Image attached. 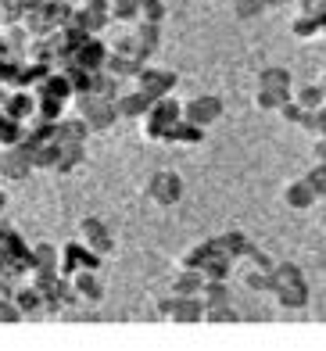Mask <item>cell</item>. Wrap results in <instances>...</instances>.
Masks as SVG:
<instances>
[{
	"instance_id": "cell-1",
	"label": "cell",
	"mask_w": 326,
	"mask_h": 351,
	"mask_svg": "<svg viewBox=\"0 0 326 351\" xmlns=\"http://www.w3.org/2000/svg\"><path fill=\"white\" fill-rule=\"evenodd\" d=\"M290 97H294V75L283 65H269L258 72V83H255V104L262 111H280Z\"/></svg>"
},
{
	"instance_id": "cell-2",
	"label": "cell",
	"mask_w": 326,
	"mask_h": 351,
	"mask_svg": "<svg viewBox=\"0 0 326 351\" xmlns=\"http://www.w3.org/2000/svg\"><path fill=\"white\" fill-rule=\"evenodd\" d=\"M272 294L283 308H305L308 305V283L294 262H276L272 269Z\"/></svg>"
},
{
	"instance_id": "cell-3",
	"label": "cell",
	"mask_w": 326,
	"mask_h": 351,
	"mask_svg": "<svg viewBox=\"0 0 326 351\" xmlns=\"http://www.w3.org/2000/svg\"><path fill=\"white\" fill-rule=\"evenodd\" d=\"M183 119V104L172 101V97H161V101H151V108L140 115V125H143V136L148 140H169L172 125Z\"/></svg>"
},
{
	"instance_id": "cell-4",
	"label": "cell",
	"mask_w": 326,
	"mask_h": 351,
	"mask_svg": "<svg viewBox=\"0 0 326 351\" xmlns=\"http://www.w3.org/2000/svg\"><path fill=\"white\" fill-rule=\"evenodd\" d=\"M158 315L169 319V323H179V326H194V323H205V301L169 294L158 301Z\"/></svg>"
},
{
	"instance_id": "cell-5",
	"label": "cell",
	"mask_w": 326,
	"mask_h": 351,
	"mask_svg": "<svg viewBox=\"0 0 326 351\" xmlns=\"http://www.w3.org/2000/svg\"><path fill=\"white\" fill-rule=\"evenodd\" d=\"M143 194H148L154 204H161V208H172V204L183 201V180H179V172L158 169V172L148 176V183H143Z\"/></svg>"
},
{
	"instance_id": "cell-6",
	"label": "cell",
	"mask_w": 326,
	"mask_h": 351,
	"mask_svg": "<svg viewBox=\"0 0 326 351\" xmlns=\"http://www.w3.org/2000/svg\"><path fill=\"white\" fill-rule=\"evenodd\" d=\"M79 115H83L90 122V130H111L122 115H119V108L115 101H104V97H97V93H79Z\"/></svg>"
},
{
	"instance_id": "cell-7",
	"label": "cell",
	"mask_w": 326,
	"mask_h": 351,
	"mask_svg": "<svg viewBox=\"0 0 326 351\" xmlns=\"http://www.w3.org/2000/svg\"><path fill=\"white\" fill-rule=\"evenodd\" d=\"M222 111H226V101H222V97H216V93H198V97L183 101V119L198 122L201 130L216 125V122L222 119Z\"/></svg>"
},
{
	"instance_id": "cell-8",
	"label": "cell",
	"mask_w": 326,
	"mask_h": 351,
	"mask_svg": "<svg viewBox=\"0 0 326 351\" xmlns=\"http://www.w3.org/2000/svg\"><path fill=\"white\" fill-rule=\"evenodd\" d=\"M32 169H36V165H32V151H29L25 140L22 143H11V147L0 151V176H4V180L22 183Z\"/></svg>"
},
{
	"instance_id": "cell-9",
	"label": "cell",
	"mask_w": 326,
	"mask_h": 351,
	"mask_svg": "<svg viewBox=\"0 0 326 351\" xmlns=\"http://www.w3.org/2000/svg\"><path fill=\"white\" fill-rule=\"evenodd\" d=\"M79 241H83L90 251H97L101 258H108V254L115 251V237H111V230L104 226V219H97V215L79 219Z\"/></svg>"
},
{
	"instance_id": "cell-10",
	"label": "cell",
	"mask_w": 326,
	"mask_h": 351,
	"mask_svg": "<svg viewBox=\"0 0 326 351\" xmlns=\"http://www.w3.org/2000/svg\"><path fill=\"white\" fill-rule=\"evenodd\" d=\"M179 83V75L172 69H148L143 65L140 75H137V90H143L151 101H161V97H172V90Z\"/></svg>"
},
{
	"instance_id": "cell-11",
	"label": "cell",
	"mask_w": 326,
	"mask_h": 351,
	"mask_svg": "<svg viewBox=\"0 0 326 351\" xmlns=\"http://www.w3.org/2000/svg\"><path fill=\"white\" fill-rule=\"evenodd\" d=\"M97 265H101V254L90 251L83 241L61 247V276H75V273H83V269H97Z\"/></svg>"
},
{
	"instance_id": "cell-12",
	"label": "cell",
	"mask_w": 326,
	"mask_h": 351,
	"mask_svg": "<svg viewBox=\"0 0 326 351\" xmlns=\"http://www.w3.org/2000/svg\"><path fill=\"white\" fill-rule=\"evenodd\" d=\"M108 51H111V47H104L101 40L90 36V40H83L72 51V61L79 69H86V72H101V69H108Z\"/></svg>"
},
{
	"instance_id": "cell-13",
	"label": "cell",
	"mask_w": 326,
	"mask_h": 351,
	"mask_svg": "<svg viewBox=\"0 0 326 351\" xmlns=\"http://www.w3.org/2000/svg\"><path fill=\"white\" fill-rule=\"evenodd\" d=\"M75 19L83 22L90 33H101L111 22V0H83V4L75 8Z\"/></svg>"
},
{
	"instance_id": "cell-14",
	"label": "cell",
	"mask_w": 326,
	"mask_h": 351,
	"mask_svg": "<svg viewBox=\"0 0 326 351\" xmlns=\"http://www.w3.org/2000/svg\"><path fill=\"white\" fill-rule=\"evenodd\" d=\"M316 197H319V194H316V186L308 183V180H294V183L283 186V204H287V208H294V212L312 208Z\"/></svg>"
},
{
	"instance_id": "cell-15",
	"label": "cell",
	"mask_w": 326,
	"mask_h": 351,
	"mask_svg": "<svg viewBox=\"0 0 326 351\" xmlns=\"http://www.w3.org/2000/svg\"><path fill=\"white\" fill-rule=\"evenodd\" d=\"M201 287H205V273L201 269H183L172 276V291L169 294H179V298H201Z\"/></svg>"
},
{
	"instance_id": "cell-16",
	"label": "cell",
	"mask_w": 326,
	"mask_h": 351,
	"mask_svg": "<svg viewBox=\"0 0 326 351\" xmlns=\"http://www.w3.org/2000/svg\"><path fill=\"white\" fill-rule=\"evenodd\" d=\"M69 280H72L75 298H83V301H101L104 298V283L97 280V269H83V273H75Z\"/></svg>"
},
{
	"instance_id": "cell-17",
	"label": "cell",
	"mask_w": 326,
	"mask_h": 351,
	"mask_svg": "<svg viewBox=\"0 0 326 351\" xmlns=\"http://www.w3.org/2000/svg\"><path fill=\"white\" fill-rule=\"evenodd\" d=\"M58 165H54V172H61V176H69V172H75L79 165L86 162V147L79 140H69V143H58Z\"/></svg>"
},
{
	"instance_id": "cell-18",
	"label": "cell",
	"mask_w": 326,
	"mask_h": 351,
	"mask_svg": "<svg viewBox=\"0 0 326 351\" xmlns=\"http://www.w3.org/2000/svg\"><path fill=\"white\" fill-rule=\"evenodd\" d=\"M86 133H93V130H90V122H86L83 115H72V119H58V122H54V140H58V143H69V140L83 143Z\"/></svg>"
},
{
	"instance_id": "cell-19",
	"label": "cell",
	"mask_w": 326,
	"mask_h": 351,
	"mask_svg": "<svg viewBox=\"0 0 326 351\" xmlns=\"http://www.w3.org/2000/svg\"><path fill=\"white\" fill-rule=\"evenodd\" d=\"M32 273H61V247L54 244L32 247Z\"/></svg>"
},
{
	"instance_id": "cell-20",
	"label": "cell",
	"mask_w": 326,
	"mask_h": 351,
	"mask_svg": "<svg viewBox=\"0 0 326 351\" xmlns=\"http://www.w3.org/2000/svg\"><path fill=\"white\" fill-rule=\"evenodd\" d=\"M115 108H119V115H122V119H140L143 111L151 108V97H148L143 90H129V93H119Z\"/></svg>"
},
{
	"instance_id": "cell-21",
	"label": "cell",
	"mask_w": 326,
	"mask_h": 351,
	"mask_svg": "<svg viewBox=\"0 0 326 351\" xmlns=\"http://www.w3.org/2000/svg\"><path fill=\"white\" fill-rule=\"evenodd\" d=\"M216 241V247L222 251V254H230V258L237 262V258H244V254L251 251V244H248V237H244L240 230H230V233H219V237H211Z\"/></svg>"
},
{
	"instance_id": "cell-22",
	"label": "cell",
	"mask_w": 326,
	"mask_h": 351,
	"mask_svg": "<svg viewBox=\"0 0 326 351\" xmlns=\"http://www.w3.org/2000/svg\"><path fill=\"white\" fill-rule=\"evenodd\" d=\"M201 140H205V130L190 119H179L169 133V143H179V147H194V143H201Z\"/></svg>"
},
{
	"instance_id": "cell-23",
	"label": "cell",
	"mask_w": 326,
	"mask_h": 351,
	"mask_svg": "<svg viewBox=\"0 0 326 351\" xmlns=\"http://www.w3.org/2000/svg\"><path fill=\"white\" fill-rule=\"evenodd\" d=\"M201 301H205V308H219V305H233V294L226 287V280H205Z\"/></svg>"
},
{
	"instance_id": "cell-24",
	"label": "cell",
	"mask_w": 326,
	"mask_h": 351,
	"mask_svg": "<svg viewBox=\"0 0 326 351\" xmlns=\"http://www.w3.org/2000/svg\"><path fill=\"white\" fill-rule=\"evenodd\" d=\"M290 33H294L298 40H312V36L326 33V22H323V14H308V11H301L298 19L290 22Z\"/></svg>"
},
{
	"instance_id": "cell-25",
	"label": "cell",
	"mask_w": 326,
	"mask_h": 351,
	"mask_svg": "<svg viewBox=\"0 0 326 351\" xmlns=\"http://www.w3.org/2000/svg\"><path fill=\"white\" fill-rule=\"evenodd\" d=\"M294 101L308 111H316V108H326V86L323 83H305L294 90Z\"/></svg>"
},
{
	"instance_id": "cell-26",
	"label": "cell",
	"mask_w": 326,
	"mask_h": 351,
	"mask_svg": "<svg viewBox=\"0 0 326 351\" xmlns=\"http://www.w3.org/2000/svg\"><path fill=\"white\" fill-rule=\"evenodd\" d=\"M230 254H222L219 247L216 251H211L208 254V262L201 265V273H205V280H226V276H230Z\"/></svg>"
},
{
	"instance_id": "cell-27",
	"label": "cell",
	"mask_w": 326,
	"mask_h": 351,
	"mask_svg": "<svg viewBox=\"0 0 326 351\" xmlns=\"http://www.w3.org/2000/svg\"><path fill=\"white\" fill-rule=\"evenodd\" d=\"M11 298L19 301V308H22V312H36V308H43V305H47L36 283H29V287H19V291H14Z\"/></svg>"
},
{
	"instance_id": "cell-28",
	"label": "cell",
	"mask_w": 326,
	"mask_h": 351,
	"mask_svg": "<svg viewBox=\"0 0 326 351\" xmlns=\"http://www.w3.org/2000/svg\"><path fill=\"white\" fill-rule=\"evenodd\" d=\"M244 283H248L251 291H272V269L255 265V262H251V269L244 273Z\"/></svg>"
},
{
	"instance_id": "cell-29",
	"label": "cell",
	"mask_w": 326,
	"mask_h": 351,
	"mask_svg": "<svg viewBox=\"0 0 326 351\" xmlns=\"http://www.w3.org/2000/svg\"><path fill=\"white\" fill-rule=\"evenodd\" d=\"M140 0H111V22H137Z\"/></svg>"
},
{
	"instance_id": "cell-30",
	"label": "cell",
	"mask_w": 326,
	"mask_h": 351,
	"mask_svg": "<svg viewBox=\"0 0 326 351\" xmlns=\"http://www.w3.org/2000/svg\"><path fill=\"white\" fill-rule=\"evenodd\" d=\"M266 8H269V0H233V14L240 22H255Z\"/></svg>"
},
{
	"instance_id": "cell-31",
	"label": "cell",
	"mask_w": 326,
	"mask_h": 351,
	"mask_svg": "<svg viewBox=\"0 0 326 351\" xmlns=\"http://www.w3.org/2000/svg\"><path fill=\"white\" fill-rule=\"evenodd\" d=\"M133 33L140 36V43L148 47V51H154V47L161 43V22H140Z\"/></svg>"
},
{
	"instance_id": "cell-32",
	"label": "cell",
	"mask_w": 326,
	"mask_h": 351,
	"mask_svg": "<svg viewBox=\"0 0 326 351\" xmlns=\"http://www.w3.org/2000/svg\"><path fill=\"white\" fill-rule=\"evenodd\" d=\"M25 312L19 308V301L14 298H0V323H19Z\"/></svg>"
},
{
	"instance_id": "cell-33",
	"label": "cell",
	"mask_w": 326,
	"mask_h": 351,
	"mask_svg": "<svg viewBox=\"0 0 326 351\" xmlns=\"http://www.w3.org/2000/svg\"><path fill=\"white\" fill-rule=\"evenodd\" d=\"M205 323H237V312H233V305L205 308Z\"/></svg>"
},
{
	"instance_id": "cell-34",
	"label": "cell",
	"mask_w": 326,
	"mask_h": 351,
	"mask_svg": "<svg viewBox=\"0 0 326 351\" xmlns=\"http://www.w3.org/2000/svg\"><path fill=\"white\" fill-rule=\"evenodd\" d=\"M165 19V4L161 0H151V4L140 8V22H161Z\"/></svg>"
},
{
	"instance_id": "cell-35",
	"label": "cell",
	"mask_w": 326,
	"mask_h": 351,
	"mask_svg": "<svg viewBox=\"0 0 326 351\" xmlns=\"http://www.w3.org/2000/svg\"><path fill=\"white\" fill-rule=\"evenodd\" d=\"M280 111H283V119H287V122H298V125H301V119H305V111H308V108H301L294 97H290V101H287Z\"/></svg>"
},
{
	"instance_id": "cell-36",
	"label": "cell",
	"mask_w": 326,
	"mask_h": 351,
	"mask_svg": "<svg viewBox=\"0 0 326 351\" xmlns=\"http://www.w3.org/2000/svg\"><path fill=\"white\" fill-rule=\"evenodd\" d=\"M301 11H308V14H323V11H326V0H301Z\"/></svg>"
},
{
	"instance_id": "cell-37",
	"label": "cell",
	"mask_w": 326,
	"mask_h": 351,
	"mask_svg": "<svg viewBox=\"0 0 326 351\" xmlns=\"http://www.w3.org/2000/svg\"><path fill=\"white\" fill-rule=\"evenodd\" d=\"M312 154H316V162H326V136H319L312 143Z\"/></svg>"
},
{
	"instance_id": "cell-38",
	"label": "cell",
	"mask_w": 326,
	"mask_h": 351,
	"mask_svg": "<svg viewBox=\"0 0 326 351\" xmlns=\"http://www.w3.org/2000/svg\"><path fill=\"white\" fill-rule=\"evenodd\" d=\"M4 208H8V194L0 190V212H4Z\"/></svg>"
},
{
	"instance_id": "cell-39",
	"label": "cell",
	"mask_w": 326,
	"mask_h": 351,
	"mask_svg": "<svg viewBox=\"0 0 326 351\" xmlns=\"http://www.w3.org/2000/svg\"><path fill=\"white\" fill-rule=\"evenodd\" d=\"M276 4H290V0H269V8H276Z\"/></svg>"
},
{
	"instance_id": "cell-40",
	"label": "cell",
	"mask_w": 326,
	"mask_h": 351,
	"mask_svg": "<svg viewBox=\"0 0 326 351\" xmlns=\"http://www.w3.org/2000/svg\"><path fill=\"white\" fill-rule=\"evenodd\" d=\"M0 51H4V43H0Z\"/></svg>"
},
{
	"instance_id": "cell-41",
	"label": "cell",
	"mask_w": 326,
	"mask_h": 351,
	"mask_svg": "<svg viewBox=\"0 0 326 351\" xmlns=\"http://www.w3.org/2000/svg\"><path fill=\"white\" fill-rule=\"evenodd\" d=\"M323 79H326V75H323ZM323 86H326V83H323Z\"/></svg>"
}]
</instances>
